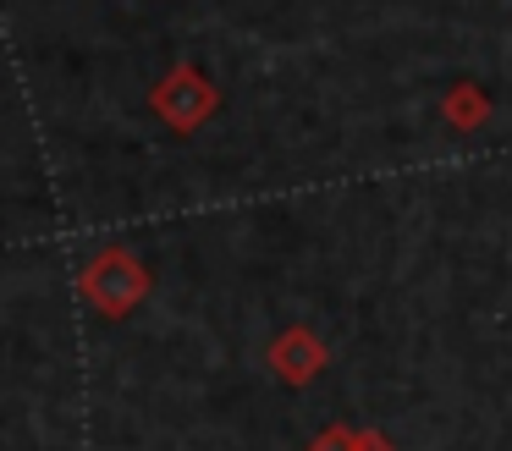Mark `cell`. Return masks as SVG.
Masks as SVG:
<instances>
[{
    "instance_id": "obj_1",
    "label": "cell",
    "mask_w": 512,
    "mask_h": 451,
    "mask_svg": "<svg viewBox=\"0 0 512 451\" xmlns=\"http://www.w3.org/2000/svg\"><path fill=\"white\" fill-rule=\"evenodd\" d=\"M314 451H391V440L375 435V429H364V435H353V429H325Z\"/></svg>"
},
{
    "instance_id": "obj_2",
    "label": "cell",
    "mask_w": 512,
    "mask_h": 451,
    "mask_svg": "<svg viewBox=\"0 0 512 451\" xmlns=\"http://www.w3.org/2000/svg\"><path fill=\"white\" fill-rule=\"evenodd\" d=\"M446 116H452L457 127H474V121L485 116V99H479L474 88H457V94L446 99Z\"/></svg>"
}]
</instances>
